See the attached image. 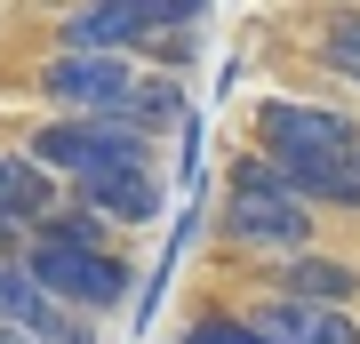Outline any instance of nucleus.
Wrapping results in <instances>:
<instances>
[{"mask_svg":"<svg viewBox=\"0 0 360 344\" xmlns=\"http://www.w3.org/2000/svg\"><path fill=\"white\" fill-rule=\"evenodd\" d=\"M321 56L336 64V72H352V80H360V8L328 16V32H321Z\"/></svg>","mask_w":360,"mask_h":344,"instance_id":"nucleus-13","label":"nucleus"},{"mask_svg":"<svg viewBox=\"0 0 360 344\" xmlns=\"http://www.w3.org/2000/svg\"><path fill=\"white\" fill-rule=\"evenodd\" d=\"M224 241L264 248V256H304V241H312V208L288 200V192H232Z\"/></svg>","mask_w":360,"mask_h":344,"instance_id":"nucleus-5","label":"nucleus"},{"mask_svg":"<svg viewBox=\"0 0 360 344\" xmlns=\"http://www.w3.org/2000/svg\"><path fill=\"white\" fill-rule=\"evenodd\" d=\"M272 160V153H264ZM272 177H281L288 200H336V208H360V177H352V160H272Z\"/></svg>","mask_w":360,"mask_h":344,"instance_id":"nucleus-10","label":"nucleus"},{"mask_svg":"<svg viewBox=\"0 0 360 344\" xmlns=\"http://www.w3.org/2000/svg\"><path fill=\"white\" fill-rule=\"evenodd\" d=\"M56 208H65V184H56L49 168H32V153L25 160H0V217H8V224L40 232Z\"/></svg>","mask_w":360,"mask_h":344,"instance_id":"nucleus-9","label":"nucleus"},{"mask_svg":"<svg viewBox=\"0 0 360 344\" xmlns=\"http://www.w3.org/2000/svg\"><path fill=\"white\" fill-rule=\"evenodd\" d=\"M257 136H264L272 160H352V153H360L352 113L296 104V96H264V104H257Z\"/></svg>","mask_w":360,"mask_h":344,"instance_id":"nucleus-2","label":"nucleus"},{"mask_svg":"<svg viewBox=\"0 0 360 344\" xmlns=\"http://www.w3.org/2000/svg\"><path fill=\"white\" fill-rule=\"evenodd\" d=\"M281 296L288 305H312V312H345L360 296V272L336 265V256H288L281 265Z\"/></svg>","mask_w":360,"mask_h":344,"instance_id":"nucleus-8","label":"nucleus"},{"mask_svg":"<svg viewBox=\"0 0 360 344\" xmlns=\"http://www.w3.org/2000/svg\"><path fill=\"white\" fill-rule=\"evenodd\" d=\"M184 344H264V336L248 329V320H217V312H208V320H193V329H184Z\"/></svg>","mask_w":360,"mask_h":344,"instance_id":"nucleus-15","label":"nucleus"},{"mask_svg":"<svg viewBox=\"0 0 360 344\" xmlns=\"http://www.w3.org/2000/svg\"><path fill=\"white\" fill-rule=\"evenodd\" d=\"M129 160H153V136L129 120H49L32 136V168H49L56 184H80L96 177V168H129Z\"/></svg>","mask_w":360,"mask_h":344,"instance_id":"nucleus-1","label":"nucleus"},{"mask_svg":"<svg viewBox=\"0 0 360 344\" xmlns=\"http://www.w3.org/2000/svg\"><path fill=\"white\" fill-rule=\"evenodd\" d=\"M120 120L144 128V136H168V128H184V89L176 80H136V96L120 104Z\"/></svg>","mask_w":360,"mask_h":344,"instance_id":"nucleus-11","label":"nucleus"},{"mask_svg":"<svg viewBox=\"0 0 360 344\" xmlns=\"http://www.w3.org/2000/svg\"><path fill=\"white\" fill-rule=\"evenodd\" d=\"M25 265L65 312H112L129 296V265L112 248H25Z\"/></svg>","mask_w":360,"mask_h":344,"instance_id":"nucleus-4","label":"nucleus"},{"mask_svg":"<svg viewBox=\"0 0 360 344\" xmlns=\"http://www.w3.org/2000/svg\"><path fill=\"white\" fill-rule=\"evenodd\" d=\"M352 177H360V153H352Z\"/></svg>","mask_w":360,"mask_h":344,"instance_id":"nucleus-17","label":"nucleus"},{"mask_svg":"<svg viewBox=\"0 0 360 344\" xmlns=\"http://www.w3.org/2000/svg\"><path fill=\"white\" fill-rule=\"evenodd\" d=\"M32 248H112V224H104L96 208L72 200V208H56V217L32 232Z\"/></svg>","mask_w":360,"mask_h":344,"instance_id":"nucleus-12","label":"nucleus"},{"mask_svg":"<svg viewBox=\"0 0 360 344\" xmlns=\"http://www.w3.org/2000/svg\"><path fill=\"white\" fill-rule=\"evenodd\" d=\"M72 200H80V208H96L104 224H153V217H160V177H153V160L96 168V177H80V184H72Z\"/></svg>","mask_w":360,"mask_h":344,"instance_id":"nucleus-6","label":"nucleus"},{"mask_svg":"<svg viewBox=\"0 0 360 344\" xmlns=\"http://www.w3.org/2000/svg\"><path fill=\"white\" fill-rule=\"evenodd\" d=\"M65 56H120V49H144L153 40V8H136V0H104V8H72L65 25Z\"/></svg>","mask_w":360,"mask_h":344,"instance_id":"nucleus-7","label":"nucleus"},{"mask_svg":"<svg viewBox=\"0 0 360 344\" xmlns=\"http://www.w3.org/2000/svg\"><path fill=\"white\" fill-rule=\"evenodd\" d=\"M304 344H360V320H352V312H312V305H304Z\"/></svg>","mask_w":360,"mask_h":344,"instance_id":"nucleus-14","label":"nucleus"},{"mask_svg":"<svg viewBox=\"0 0 360 344\" xmlns=\"http://www.w3.org/2000/svg\"><path fill=\"white\" fill-rule=\"evenodd\" d=\"M0 344H32V336H25V329H0Z\"/></svg>","mask_w":360,"mask_h":344,"instance_id":"nucleus-16","label":"nucleus"},{"mask_svg":"<svg viewBox=\"0 0 360 344\" xmlns=\"http://www.w3.org/2000/svg\"><path fill=\"white\" fill-rule=\"evenodd\" d=\"M136 80L144 72H129V56H49L40 96L56 104V120H120Z\"/></svg>","mask_w":360,"mask_h":344,"instance_id":"nucleus-3","label":"nucleus"}]
</instances>
